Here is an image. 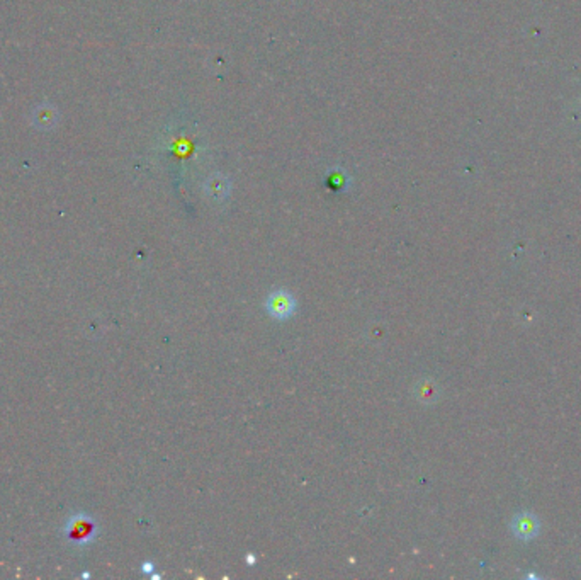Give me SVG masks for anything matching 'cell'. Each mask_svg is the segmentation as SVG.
<instances>
[{"mask_svg": "<svg viewBox=\"0 0 581 580\" xmlns=\"http://www.w3.org/2000/svg\"><path fill=\"white\" fill-rule=\"evenodd\" d=\"M294 306H296V303H294V298L290 296L288 291L272 293L271 296L267 298L268 314L277 320H284L293 315Z\"/></svg>", "mask_w": 581, "mask_h": 580, "instance_id": "1", "label": "cell"}, {"mask_svg": "<svg viewBox=\"0 0 581 580\" xmlns=\"http://www.w3.org/2000/svg\"><path fill=\"white\" fill-rule=\"evenodd\" d=\"M68 531H70V538H72L75 543L83 544L85 542H90L94 526H92V522L87 521L85 517L78 516V517H75L72 522H70Z\"/></svg>", "mask_w": 581, "mask_h": 580, "instance_id": "2", "label": "cell"}]
</instances>
